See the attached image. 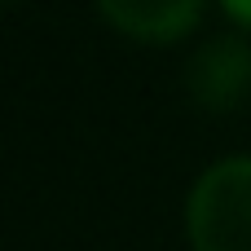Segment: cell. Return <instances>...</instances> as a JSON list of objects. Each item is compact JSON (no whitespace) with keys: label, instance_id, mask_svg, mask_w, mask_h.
<instances>
[{"label":"cell","instance_id":"cell-1","mask_svg":"<svg viewBox=\"0 0 251 251\" xmlns=\"http://www.w3.org/2000/svg\"><path fill=\"white\" fill-rule=\"evenodd\" d=\"M194 251H251V154L212 163L185 199Z\"/></svg>","mask_w":251,"mask_h":251},{"label":"cell","instance_id":"cell-2","mask_svg":"<svg viewBox=\"0 0 251 251\" xmlns=\"http://www.w3.org/2000/svg\"><path fill=\"white\" fill-rule=\"evenodd\" d=\"M185 93L207 115H229L251 97V40L225 31L207 35L185 57Z\"/></svg>","mask_w":251,"mask_h":251},{"label":"cell","instance_id":"cell-3","mask_svg":"<svg viewBox=\"0 0 251 251\" xmlns=\"http://www.w3.org/2000/svg\"><path fill=\"white\" fill-rule=\"evenodd\" d=\"M97 13L128 40L168 49L199 31L207 0H93Z\"/></svg>","mask_w":251,"mask_h":251},{"label":"cell","instance_id":"cell-4","mask_svg":"<svg viewBox=\"0 0 251 251\" xmlns=\"http://www.w3.org/2000/svg\"><path fill=\"white\" fill-rule=\"evenodd\" d=\"M221 9L229 13V22H238L243 31H251V0H221Z\"/></svg>","mask_w":251,"mask_h":251},{"label":"cell","instance_id":"cell-5","mask_svg":"<svg viewBox=\"0 0 251 251\" xmlns=\"http://www.w3.org/2000/svg\"><path fill=\"white\" fill-rule=\"evenodd\" d=\"M13 4H18V0H0V9H13Z\"/></svg>","mask_w":251,"mask_h":251}]
</instances>
